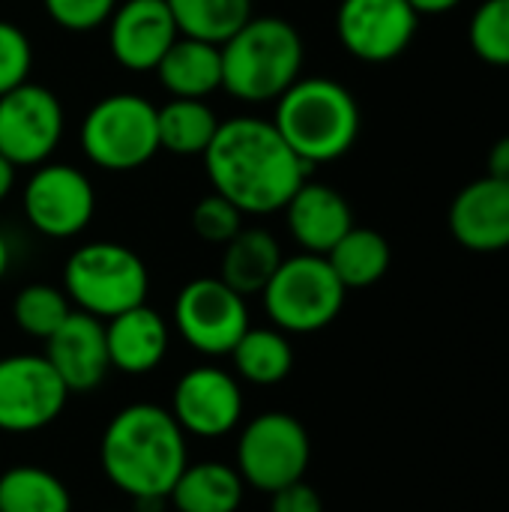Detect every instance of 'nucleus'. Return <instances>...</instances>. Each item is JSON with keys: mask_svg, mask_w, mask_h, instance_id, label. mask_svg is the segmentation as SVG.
Returning <instances> with one entry per match:
<instances>
[{"mask_svg": "<svg viewBox=\"0 0 509 512\" xmlns=\"http://www.w3.org/2000/svg\"><path fill=\"white\" fill-rule=\"evenodd\" d=\"M72 315V303L63 288L48 282H33L21 288L12 300V321L24 336L48 339L66 318Z\"/></svg>", "mask_w": 509, "mask_h": 512, "instance_id": "nucleus-28", "label": "nucleus"}, {"mask_svg": "<svg viewBox=\"0 0 509 512\" xmlns=\"http://www.w3.org/2000/svg\"><path fill=\"white\" fill-rule=\"evenodd\" d=\"M48 18L69 33H90L108 24L117 0H42Z\"/></svg>", "mask_w": 509, "mask_h": 512, "instance_id": "nucleus-32", "label": "nucleus"}, {"mask_svg": "<svg viewBox=\"0 0 509 512\" xmlns=\"http://www.w3.org/2000/svg\"><path fill=\"white\" fill-rule=\"evenodd\" d=\"M360 105L354 93L333 78H297L273 111V126L285 144L309 165L342 159L360 135Z\"/></svg>", "mask_w": 509, "mask_h": 512, "instance_id": "nucleus-3", "label": "nucleus"}, {"mask_svg": "<svg viewBox=\"0 0 509 512\" xmlns=\"http://www.w3.org/2000/svg\"><path fill=\"white\" fill-rule=\"evenodd\" d=\"M156 123L159 150L174 156H204L222 120L207 105V99H171L159 108Z\"/></svg>", "mask_w": 509, "mask_h": 512, "instance_id": "nucleus-25", "label": "nucleus"}, {"mask_svg": "<svg viewBox=\"0 0 509 512\" xmlns=\"http://www.w3.org/2000/svg\"><path fill=\"white\" fill-rule=\"evenodd\" d=\"M486 174L498 183H507L509 186V135L498 138L489 150V159H486Z\"/></svg>", "mask_w": 509, "mask_h": 512, "instance_id": "nucleus-34", "label": "nucleus"}, {"mask_svg": "<svg viewBox=\"0 0 509 512\" xmlns=\"http://www.w3.org/2000/svg\"><path fill=\"white\" fill-rule=\"evenodd\" d=\"M282 264L279 240L264 228H240L234 240L225 243L219 279L243 297L261 294Z\"/></svg>", "mask_w": 509, "mask_h": 512, "instance_id": "nucleus-22", "label": "nucleus"}, {"mask_svg": "<svg viewBox=\"0 0 509 512\" xmlns=\"http://www.w3.org/2000/svg\"><path fill=\"white\" fill-rule=\"evenodd\" d=\"M324 258L330 261L345 291H360V288H372L387 276L393 255L384 234L354 225Z\"/></svg>", "mask_w": 509, "mask_h": 512, "instance_id": "nucleus-24", "label": "nucleus"}, {"mask_svg": "<svg viewBox=\"0 0 509 512\" xmlns=\"http://www.w3.org/2000/svg\"><path fill=\"white\" fill-rule=\"evenodd\" d=\"M30 69H33L30 36L18 24L0 18V96L24 84L30 78Z\"/></svg>", "mask_w": 509, "mask_h": 512, "instance_id": "nucleus-31", "label": "nucleus"}, {"mask_svg": "<svg viewBox=\"0 0 509 512\" xmlns=\"http://www.w3.org/2000/svg\"><path fill=\"white\" fill-rule=\"evenodd\" d=\"M45 360L54 366L69 393L96 390L111 369L105 321L72 309V315L45 339Z\"/></svg>", "mask_w": 509, "mask_h": 512, "instance_id": "nucleus-16", "label": "nucleus"}, {"mask_svg": "<svg viewBox=\"0 0 509 512\" xmlns=\"http://www.w3.org/2000/svg\"><path fill=\"white\" fill-rule=\"evenodd\" d=\"M105 342L111 369L123 375H147L168 354V321L147 303L126 309L105 321Z\"/></svg>", "mask_w": 509, "mask_h": 512, "instance_id": "nucleus-19", "label": "nucleus"}, {"mask_svg": "<svg viewBox=\"0 0 509 512\" xmlns=\"http://www.w3.org/2000/svg\"><path fill=\"white\" fill-rule=\"evenodd\" d=\"M0 512H72V495L48 468L15 465L0 474Z\"/></svg>", "mask_w": 509, "mask_h": 512, "instance_id": "nucleus-26", "label": "nucleus"}, {"mask_svg": "<svg viewBox=\"0 0 509 512\" xmlns=\"http://www.w3.org/2000/svg\"><path fill=\"white\" fill-rule=\"evenodd\" d=\"M270 512H324V501L318 489H312L306 480H297L270 495Z\"/></svg>", "mask_w": 509, "mask_h": 512, "instance_id": "nucleus-33", "label": "nucleus"}, {"mask_svg": "<svg viewBox=\"0 0 509 512\" xmlns=\"http://www.w3.org/2000/svg\"><path fill=\"white\" fill-rule=\"evenodd\" d=\"M63 105L54 90L24 81L0 96V156L15 168H36L51 159L63 138Z\"/></svg>", "mask_w": 509, "mask_h": 512, "instance_id": "nucleus-12", "label": "nucleus"}, {"mask_svg": "<svg viewBox=\"0 0 509 512\" xmlns=\"http://www.w3.org/2000/svg\"><path fill=\"white\" fill-rule=\"evenodd\" d=\"M9 264H12V252H9V240L0 234V282H3V276L9 273Z\"/></svg>", "mask_w": 509, "mask_h": 512, "instance_id": "nucleus-37", "label": "nucleus"}, {"mask_svg": "<svg viewBox=\"0 0 509 512\" xmlns=\"http://www.w3.org/2000/svg\"><path fill=\"white\" fill-rule=\"evenodd\" d=\"M99 462L108 483L132 501L168 498L189 465L186 432L162 405H126L102 432Z\"/></svg>", "mask_w": 509, "mask_h": 512, "instance_id": "nucleus-2", "label": "nucleus"}, {"mask_svg": "<svg viewBox=\"0 0 509 512\" xmlns=\"http://www.w3.org/2000/svg\"><path fill=\"white\" fill-rule=\"evenodd\" d=\"M312 441L306 426L285 411H264L237 438V474L258 492H279L306 477Z\"/></svg>", "mask_w": 509, "mask_h": 512, "instance_id": "nucleus-8", "label": "nucleus"}, {"mask_svg": "<svg viewBox=\"0 0 509 512\" xmlns=\"http://www.w3.org/2000/svg\"><path fill=\"white\" fill-rule=\"evenodd\" d=\"M171 417L186 435L222 438L243 420V390L237 375L219 366H195L180 375L171 396Z\"/></svg>", "mask_w": 509, "mask_h": 512, "instance_id": "nucleus-14", "label": "nucleus"}, {"mask_svg": "<svg viewBox=\"0 0 509 512\" xmlns=\"http://www.w3.org/2000/svg\"><path fill=\"white\" fill-rule=\"evenodd\" d=\"M177 33L210 45L228 42L249 18L252 0H168Z\"/></svg>", "mask_w": 509, "mask_h": 512, "instance_id": "nucleus-27", "label": "nucleus"}, {"mask_svg": "<svg viewBox=\"0 0 509 512\" xmlns=\"http://www.w3.org/2000/svg\"><path fill=\"white\" fill-rule=\"evenodd\" d=\"M243 216L246 213L237 204H231L225 195L210 192L192 210V231L210 246H225L228 240H234L240 234Z\"/></svg>", "mask_w": 509, "mask_h": 512, "instance_id": "nucleus-30", "label": "nucleus"}, {"mask_svg": "<svg viewBox=\"0 0 509 512\" xmlns=\"http://www.w3.org/2000/svg\"><path fill=\"white\" fill-rule=\"evenodd\" d=\"M420 15L408 0H342L336 9V36L342 48L363 63H390L408 51Z\"/></svg>", "mask_w": 509, "mask_h": 512, "instance_id": "nucleus-13", "label": "nucleus"}, {"mask_svg": "<svg viewBox=\"0 0 509 512\" xmlns=\"http://www.w3.org/2000/svg\"><path fill=\"white\" fill-rule=\"evenodd\" d=\"M204 168L213 192L225 195L249 216L285 210L294 192L309 180V165L285 144L273 120L228 117L219 123Z\"/></svg>", "mask_w": 509, "mask_h": 512, "instance_id": "nucleus-1", "label": "nucleus"}, {"mask_svg": "<svg viewBox=\"0 0 509 512\" xmlns=\"http://www.w3.org/2000/svg\"><path fill=\"white\" fill-rule=\"evenodd\" d=\"M345 285L324 255L300 252L282 258L279 270L261 291L267 318L282 333H318L330 327L345 306Z\"/></svg>", "mask_w": 509, "mask_h": 512, "instance_id": "nucleus-6", "label": "nucleus"}, {"mask_svg": "<svg viewBox=\"0 0 509 512\" xmlns=\"http://www.w3.org/2000/svg\"><path fill=\"white\" fill-rule=\"evenodd\" d=\"M243 495L246 483L234 465L189 462L177 477L168 504L177 512H237Z\"/></svg>", "mask_w": 509, "mask_h": 512, "instance_id": "nucleus-21", "label": "nucleus"}, {"mask_svg": "<svg viewBox=\"0 0 509 512\" xmlns=\"http://www.w3.org/2000/svg\"><path fill=\"white\" fill-rule=\"evenodd\" d=\"M228 357L237 378L255 387L282 384L294 369V348L288 342V333L276 327H249Z\"/></svg>", "mask_w": 509, "mask_h": 512, "instance_id": "nucleus-23", "label": "nucleus"}, {"mask_svg": "<svg viewBox=\"0 0 509 512\" xmlns=\"http://www.w3.org/2000/svg\"><path fill=\"white\" fill-rule=\"evenodd\" d=\"M12 186H15V165L6 156H0V201L9 198Z\"/></svg>", "mask_w": 509, "mask_h": 512, "instance_id": "nucleus-36", "label": "nucleus"}, {"mask_svg": "<svg viewBox=\"0 0 509 512\" xmlns=\"http://www.w3.org/2000/svg\"><path fill=\"white\" fill-rule=\"evenodd\" d=\"M21 204L36 234L48 240H69L90 225L96 213V192L81 168L66 162H42L27 180Z\"/></svg>", "mask_w": 509, "mask_h": 512, "instance_id": "nucleus-10", "label": "nucleus"}, {"mask_svg": "<svg viewBox=\"0 0 509 512\" xmlns=\"http://www.w3.org/2000/svg\"><path fill=\"white\" fill-rule=\"evenodd\" d=\"M156 78L171 99H207L222 90V54L219 45L177 36L165 57L156 63Z\"/></svg>", "mask_w": 509, "mask_h": 512, "instance_id": "nucleus-20", "label": "nucleus"}, {"mask_svg": "<svg viewBox=\"0 0 509 512\" xmlns=\"http://www.w3.org/2000/svg\"><path fill=\"white\" fill-rule=\"evenodd\" d=\"M222 54V90L249 105L276 102L303 69V39L297 27L279 15H252Z\"/></svg>", "mask_w": 509, "mask_h": 512, "instance_id": "nucleus-4", "label": "nucleus"}, {"mask_svg": "<svg viewBox=\"0 0 509 512\" xmlns=\"http://www.w3.org/2000/svg\"><path fill=\"white\" fill-rule=\"evenodd\" d=\"M285 222L303 252L327 255L354 228V213L339 189L306 180L285 204Z\"/></svg>", "mask_w": 509, "mask_h": 512, "instance_id": "nucleus-18", "label": "nucleus"}, {"mask_svg": "<svg viewBox=\"0 0 509 512\" xmlns=\"http://www.w3.org/2000/svg\"><path fill=\"white\" fill-rule=\"evenodd\" d=\"M174 327L180 339L204 357H228L252 327L246 297L219 276H201L180 288L174 300Z\"/></svg>", "mask_w": 509, "mask_h": 512, "instance_id": "nucleus-9", "label": "nucleus"}, {"mask_svg": "<svg viewBox=\"0 0 509 512\" xmlns=\"http://www.w3.org/2000/svg\"><path fill=\"white\" fill-rule=\"evenodd\" d=\"M450 234L471 252L509 249V186L489 174L456 192L450 213Z\"/></svg>", "mask_w": 509, "mask_h": 512, "instance_id": "nucleus-17", "label": "nucleus"}, {"mask_svg": "<svg viewBox=\"0 0 509 512\" xmlns=\"http://www.w3.org/2000/svg\"><path fill=\"white\" fill-rule=\"evenodd\" d=\"M468 39L489 66H509V0H483L471 18Z\"/></svg>", "mask_w": 509, "mask_h": 512, "instance_id": "nucleus-29", "label": "nucleus"}, {"mask_svg": "<svg viewBox=\"0 0 509 512\" xmlns=\"http://www.w3.org/2000/svg\"><path fill=\"white\" fill-rule=\"evenodd\" d=\"M177 36L168 0H123L108 18V51L129 72H153Z\"/></svg>", "mask_w": 509, "mask_h": 512, "instance_id": "nucleus-15", "label": "nucleus"}, {"mask_svg": "<svg viewBox=\"0 0 509 512\" xmlns=\"http://www.w3.org/2000/svg\"><path fill=\"white\" fill-rule=\"evenodd\" d=\"M72 393L45 354H12L0 360V432L33 435L48 429Z\"/></svg>", "mask_w": 509, "mask_h": 512, "instance_id": "nucleus-11", "label": "nucleus"}, {"mask_svg": "<svg viewBox=\"0 0 509 512\" xmlns=\"http://www.w3.org/2000/svg\"><path fill=\"white\" fill-rule=\"evenodd\" d=\"M414 6L417 15H444L450 9H456L462 0H408Z\"/></svg>", "mask_w": 509, "mask_h": 512, "instance_id": "nucleus-35", "label": "nucleus"}, {"mask_svg": "<svg viewBox=\"0 0 509 512\" xmlns=\"http://www.w3.org/2000/svg\"><path fill=\"white\" fill-rule=\"evenodd\" d=\"M159 108L138 93H111L81 120L84 156L111 174L135 171L159 153Z\"/></svg>", "mask_w": 509, "mask_h": 512, "instance_id": "nucleus-7", "label": "nucleus"}, {"mask_svg": "<svg viewBox=\"0 0 509 512\" xmlns=\"http://www.w3.org/2000/svg\"><path fill=\"white\" fill-rule=\"evenodd\" d=\"M63 291L78 312L108 321L147 303L150 273L138 252L123 243L96 240L78 246L63 264Z\"/></svg>", "mask_w": 509, "mask_h": 512, "instance_id": "nucleus-5", "label": "nucleus"}]
</instances>
